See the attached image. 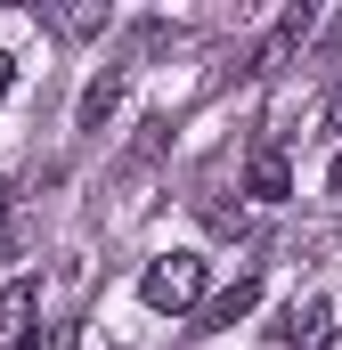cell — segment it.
<instances>
[{
	"instance_id": "277c9868",
	"label": "cell",
	"mask_w": 342,
	"mask_h": 350,
	"mask_svg": "<svg viewBox=\"0 0 342 350\" xmlns=\"http://www.w3.org/2000/svg\"><path fill=\"white\" fill-rule=\"evenodd\" d=\"M245 187H253V204H285V196H293V163H285V147H261L253 163H245Z\"/></svg>"
},
{
	"instance_id": "5b68a950",
	"label": "cell",
	"mask_w": 342,
	"mask_h": 350,
	"mask_svg": "<svg viewBox=\"0 0 342 350\" xmlns=\"http://www.w3.org/2000/svg\"><path fill=\"white\" fill-rule=\"evenodd\" d=\"M302 41H310V8H285V16H277V33H269V41H261V74H285V57H293V49H302Z\"/></svg>"
},
{
	"instance_id": "7c38bea8",
	"label": "cell",
	"mask_w": 342,
	"mask_h": 350,
	"mask_svg": "<svg viewBox=\"0 0 342 350\" xmlns=\"http://www.w3.org/2000/svg\"><path fill=\"white\" fill-rule=\"evenodd\" d=\"M318 350H342V326H334V334H326V342H318Z\"/></svg>"
},
{
	"instance_id": "52a82bcc",
	"label": "cell",
	"mask_w": 342,
	"mask_h": 350,
	"mask_svg": "<svg viewBox=\"0 0 342 350\" xmlns=\"http://www.w3.org/2000/svg\"><path fill=\"white\" fill-rule=\"evenodd\" d=\"M253 301H261V277H237V285H228V293H220V301L204 310V326H237V318H245Z\"/></svg>"
},
{
	"instance_id": "3957f363",
	"label": "cell",
	"mask_w": 342,
	"mask_h": 350,
	"mask_svg": "<svg viewBox=\"0 0 342 350\" xmlns=\"http://www.w3.org/2000/svg\"><path fill=\"white\" fill-rule=\"evenodd\" d=\"M277 334H285V342H302V350H318L326 334H334V301H326V293H302V301L285 310V326H277Z\"/></svg>"
},
{
	"instance_id": "7a4b0ae2",
	"label": "cell",
	"mask_w": 342,
	"mask_h": 350,
	"mask_svg": "<svg viewBox=\"0 0 342 350\" xmlns=\"http://www.w3.org/2000/svg\"><path fill=\"white\" fill-rule=\"evenodd\" d=\"M33 310H41V285L33 277H16V285H0V342H33Z\"/></svg>"
},
{
	"instance_id": "8fae6325",
	"label": "cell",
	"mask_w": 342,
	"mask_h": 350,
	"mask_svg": "<svg viewBox=\"0 0 342 350\" xmlns=\"http://www.w3.org/2000/svg\"><path fill=\"white\" fill-rule=\"evenodd\" d=\"M326 187H334V196H342V155H334V172H326Z\"/></svg>"
},
{
	"instance_id": "30bf717a",
	"label": "cell",
	"mask_w": 342,
	"mask_h": 350,
	"mask_svg": "<svg viewBox=\"0 0 342 350\" xmlns=\"http://www.w3.org/2000/svg\"><path fill=\"white\" fill-rule=\"evenodd\" d=\"M326 131H342V90H334V98H326Z\"/></svg>"
},
{
	"instance_id": "9c48e42d",
	"label": "cell",
	"mask_w": 342,
	"mask_h": 350,
	"mask_svg": "<svg viewBox=\"0 0 342 350\" xmlns=\"http://www.w3.org/2000/svg\"><path fill=\"white\" fill-rule=\"evenodd\" d=\"M8 82H16V57H8V49H0V98H8Z\"/></svg>"
},
{
	"instance_id": "8992f818",
	"label": "cell",
	"mask_w": 342,
	"mask_h": 350,
	"mask_svg": "<svg viewBox=\"0 0 342 350\" xmlns=\"http://www.w3.org/2000/svg\"><path fill=\"white\" fill-rule=\"evenodd\" d=\"M114 98H122V74H98V82L82 90V106H74V131H98V122L114 114Z\"/></svg>"
},
{
	"instance_id": "ba28073f",
	"label": "cell",
	"mask_w": 342,
	"mask_h": 350,
	"mask_svg": "<svg viewBox=\"0 0 342 350\" xmlns=\"http://www.w3.org/2000/svg\"><path fill=\"white\" fill-rule=\"evenodd\" d=\"M106 25V8H57V33H98Z\"/></svg>"
},
{
	"instance_id": "6da1fadb",
	"label": "cell",
	"mask_w": 342,
	"mask_h": 350,
	"mask_svg": "<svg viewBox=\"0 0 342 350\" xmlns=\"http://www.w3.org/2000/svg\"><path fill=\"white\" fill-rule=\"evenodd\" d=\"M139 293H147V310L179 318V310H196V301H204V261H196V253H155L147 277H139Z\"/></svg>"
}]
</instances>
